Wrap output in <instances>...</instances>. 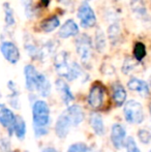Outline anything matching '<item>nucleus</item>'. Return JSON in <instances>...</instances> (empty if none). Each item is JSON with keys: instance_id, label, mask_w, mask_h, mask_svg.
I'll return each mask as SVG.
<instances>
[{"instance_id": "nucleus-31", "label": "nucleus", "mask_w": 151, "mask_h": 152, "mask_svg": "<svg viewBox=\"0 0 151 152\" xmlns=\"http://www.w3.org/2000/svg\"><path fill=\"white\" fill-rule=\"evenodd\" d=\"M8 152H16V151H8Z\"/></svg>"}, {"instance_id": "nucleus-30", "label": "nucleus", "mask_w": 151, "mask_h": 152, "mask_svg": "<svg viewBox=\"0 0 151 152\" xmlns=\"http://www.w3.org/2000/svg\"><path fill=\"white\" fill-rule=\"evenodd\" d=\"M42 152H58L56 150V149H54V148H46V149H44V150H42Z\"/></svg>"}, {"instance_id": "nucleus-2", "label": "nucleus", "mask_w": 151, "mask_h": 152, "mask_svg": "<svg viewBox=\"0 0 151 152\" xmlns=\"http://www.w3.org/2000/svg\"><path fill=\"white\" fill-rule=\"evenodd\" d=\"M124 118L128 123L140 124L144 121V110L140 102L136 100H128L123 108Z\"/></svg>"}, {"instance_id": "nucleus-28", "label": "nucleus", "mask_w": 151, "mask_h": 152, "mask_svg": "<svg viewBox=\"0 0 151 152\" xmlns=\"http://www.w3.org/2000/svg\"><path fill=\"white\" fill-rule=\"evenodd\" d=\"M138 137H139L140 141L143 144H148L151 141V132L147 129H140L138 132Z\"/></svg>"}, {"instance_id": "nucleus-22", "label": "nucleus", "mask_w": 151, "mask_h": 152, "mask_svg": "<svg viewBox=\"0 0 151 152\" xmlns=\"http://www.w3.org/2000/svg\"><path fill=\"white\" fill-rule=\"evenodd\" d=\"M3 8H4V22H5L6 26L12 27L15 25V23H16L14 10H12L10 4L7 3V2H5L3 4Z\"/></svg>"}, {"instance_id": "nucleus-15", "label": "nucleus", "mask_w": 151, "mask_h": 152, "mask_svg": "<svg viewBox=\"0 0 151 152\" xmlns=\"http://www.w3.org/2000/svg\"><path fill=\"white\" fill-rule=\"evenodd\" d=\"M112 98L117 107H121L126 100V91L120 83L112 85Z\"/></svg>"}, {"instance_id": "nucleus-4", "label": "nucleus", "mask_w": 151, "mask_h": 152, "mask_svg": "<svg viewBox=\"0 0 151 152\" xmlns=\"http://www.w3.org/2000/svg\"><path fill=\"white\" fill-rule=\"evenodd\" d=\"M77 16H78L80 24L83 28H91V27H94L96 24V16L94 14V10L86 1L80 4Z\"/></svg>"}, {"instance_id": "nucleus-6", "label": "nucleus", "mask_w": 151, "mask_h": 152, "mask_svg": "<svg viewBox=\"0 0 151 152\" xmlns=\"http://www.w3.org/2000/svg\"><path fill=\"white\" fill-rule=\"evenodd\" d=\"M0 51L4 59L10 64H16L20 60V51L12 42H3L0 46Z\"/></svg>"}, {"instance_id": "nucleus-13", "label": "nucleus", "mask_w": 151, "mask_h": 152, "mask_svg": "<svg viewBox=\"0 0 151 152\" xmlns=\"http://www.w3.org/2000/svg\"><path fill=\"white\" fill-rule=\"evenodd\" d=\"M79 33V26L74 20L69 19L60 27L58 32V36L60 38H69L71 36H76Z\"/></svg>"}, {"instance_id": "nucleus-20", "label": "nucleus", "mask_w": 151, "mask_h": 152, "mask_svg": "<svg viewBox=\"0 0 151 152\" xmlns=\"http://www.w3.org/2000/svg\"><path fill=\"white\" fill-rule=\"evenodd\" d=\"M14 134L19 140H23L26 136V122L21 116H16V121L14 124Z\"/></svg>"}, {"instance_id": "nucleus-14", "label": "nucleus", "mask_w": 151, "mask_h": 152, "mask_svg": "<svg viewBox=\"0 0 151 152\" xmlns=\"http://www.w3.org/2000/svg\"><path fill=\"white\" fill-rule=\"evenodd\" d=\"M65 113L67 114L69 118L71 119L73 126H78L79 124L82 123L85 118L84 111H83V109L81 108L80 106H78V104L69 106V108L65 111Z\"/></svg>"}, {"instance_id": "nucleus-34", "label": "nucleus", "mask_w": 151, "mask_h": 152, "mask_svg": "<svg viewBox=\"0 0 151 152\" xmlns=\"http://www.w3.org/2000/svg\"><path fill=\"white\" fill-rule=\"evenodd\" d=\"M26 152H28V151H26Z\"/></svg>"}, {"instance_id": "nucleus-5", "label": "nucleus", "mask_w": 151, "mask_h": 152, "mask_svg": "<svg viewBox=\"0 0 151 152\" xmlns=\"http://www.w3.org/2000/svg\"><path fill=\"white\" fill-rule=\"evenodd\" d=\"M105 95H106V89L101 83H95L92 85V87L90 88L87 96V102L88 104L94 110L101 108L105 100Z\"/></svg>"}, {"instance_id": "nucleus-23", "label": "nucleus", "mask_w": 151, "mask_h": 152, "mask_svg": "<svg viewBox=\"0 0 151 152\" xmlns=\"http://www.w3.org/2000/svg\"><path fill=\"white\" fill-rule=\"evenodd\" d=\"M95 49L97 50V52H103L106 48V45H107V40H106L105 33L99 29L95 33Z\"/></svg>"}, {"instance_id": "nucleus-11", "label": "nucleus", "mask_w": 151, "mask_h": 152, "mask_svg": "<svg viewBox=\"0 0 151 152\" xmlns=\"http://www.w3.org/2000/svg\"><path fill=\"white\" fill-rule=\"evenodd\" d=\"M39 72L36 70V68L31 64L25 66L24 68V77H25V86L27 90L33 92L36 88V82Z\"/></svg>"}, {"instance_id": "nucleus-19", "label": "nucleus", "mask_w": 151, "mask_h": 152, "mask_svg": "<svg viewBox=\"0 0 151 152\" xmlns=\"http://www.w3.org/2000/svg\"><path fill=\"white\" fill-rule=\"evenodd\" d=\"M40 29L46 33H50V32L54 31L60 26V20L57 16H53L50 18H47L40 23Z\"/></svg>"}, {"instance_id": "nucleus-10", "label": "nucleus", "mask_w": 151, "mask_h": 152, "mask_svg": "<svg viewBox=\"0 0 151 152\" xmlns=\"http://www.w3.org/2000/svg\"><path fill=\"white\" fill-rule=\"evenodd\" d=\"M71 126H73V124H71V119L69 118L66 113L63 112L58 117V119L56 121V124H55V132H56V134L60 139H64L67 137Z\"/></svg>"}, {"instance_id": "nucleus-29", "label": "nucleus", "mask_w": 151, "mask_h": 152, "mask_svg": "<svg viewBox=\"0 0 151 152\" xmlns=\"http://www.w3.org/2000/svg\"><path fill=\"white\" fill-rule=\"evenodd\" d=\"M135 67H136V61L133 60L131 58H126L124 63H123L122 72H124V74H129Z\"/></svg>"}, {"instance_id": "nucleus-17", "label": "nucleus", "mask_w": 151, "mask_h": 152, "mask_svg": "<svg viewBox=\"0 0 151 152\" xmlns=\"http://www.w3.org/2000/svg\"><path fill=\"white\" fill-rule=\"evenodd\" d=\"M35 91H37V93L40 96H42V97H47V96L50 95L51 83L44 74H40L39 72V75H38Z\"/></svg>"}, {"instance_id": "nucleus-7", "label": "nucleus", "mask_w": 151, "mask_h": 152, "mask_svg": "<svg viewBox=\"0 0 151 152\" xmlns=\"http://www.w3.org/2000/svg\"><path fill=\"white\" fill-rule=\"evenodd\" d=\"M54 66L56 72L62 78H66L69 72L71 66V62L69 61V54L64 51L59 52L55 56L54 59Z\"/></svg>"}, {"instance_id": "nucleus-27", "label": "nucleus", "mask_w": 151, "mask_h": 152, "mask_svg": "<svg viewBox=\"0 0 151 152\" xmlns=\"http://www.w3.org/2000/svg\"><path fill=\"white\" fill-rule=\"evenodd\" d=\"M125 147H126L127 152H141L139 147H138L137 143H136V141L131 137L126 139V141H125Z\"/></svg>"}, {"instance_id": "nucleus-9", "label": "nucleus", "mask_w": 151, "mask_h": 152, "mask_svg": "<svg viewBox=\"0 0 151 152\" xmlns=\"http://www.w3.org/2000/svg\"><path fill=\"white\" fill-rule=\"evenodd\" d=\"M16 121V115L10 109L0 104V124L9 132L12 134L14 132V124Z\"/></svg>"}, {"instance_id": "nucleus-33", "label": "nucleus", "mask_w": 151, "mask_h": 152, "mask_svg": "<svg viewBox=\"0 0 151 152\" xmlns=\"http://www.w3.org/2000/svg\"><path fill=\"white\" fill-rule=\"evenodd\" d=\"M149 152H151V150H150V151H149Z\"/></svg>"}, {"instance_id": "nucleus-26", "label": "nucleus", "mask_w": 151, "mask_h": 152, "mask_svg": "<svg viewBox=\"0 0 151 152\" xmlns=\"http://www.w3.org/2000/svg\"><path fill=\"white\" fill-rule=\"evenodd\" d=\"M89 147L84 143H76L69 146L67 152H89Z\"/></svg>"}, {"instance_id": "nucleus-32", "label": "nucleus", "mask_w": 151, "mask_h": 152, "mask_svg": "<svg viewBox=\"0 0 151 152\" xmlns=\"http://www.w3.org/2000/svg\"><path fill=\"white\" fill-rule=\"evenodd\" d=\"M87 1H90V0H87Z\"/></svg>"}, {"instance_id": "nucleus-3", "label": "nucleus", "mask_w": 151, "mask_h": 152, "mask_svg": "<svg viewBox=\"0 0 151 152\" xmlns=\"http://www.w3.org/2000/svg\"><path fill=\"white\" fill-rule=\"evenodd\" d=\"M76 50L84 64H87L92 58V40L89 35L83 33L76 39Z\"/></svg>"}, {"instance_id": "nucleus-24", "label": "nucleus", "mask_w": 151, "mask_h": 152, "mask_svg": "<svg viewBox=\"0 0 151 152\" xmlns=\"http://www.w3.org/2000/svg\"><path fill=\"white\" fill-rule=\"evenodd\" d=\"M146 56V47L143 42H136L133 46V57L137 61H141Z\"/></svg>"}, {"instance_id": "nucleus-16", "label": "nucleus", "mask_w": 151, "mask_h": 152, "mask_svg": "<svg viewBox=\"0 0 151 152\" xmlns=\"http://www.w3.org/2000/svg\"><path fill=\"white\" fill-rule=\"evenodd\" d=\"M127 87H128L129 90L138 92V93H140L143 96H146L149 94V86H148V84L145 81H142L140 79H131L128 81V83H127Z\"/></svg>"}, {"instance_id": "nucleus-8", "label": "nucleus", "mask_w": 151, "mask_h": 152, "mask_svg": "<svg viewBox=\"0 0 151 152\" xmlns=\"http://www.w3.org/2000/svg\"><path fill=\"white\" fill-rule=\"evenodd\" d=\"M111 141L116 149H121L125 145L126 141V130L124 126L116 123L112 126L111 129Z\"/></svg>"}, {"instance_id": "nucleus-25", "label": "nucleus", "mask_w": 151, "mask_h": 152, "mask_svg": "<svg viewBox=\"0 0 151 152\" xmlns=\"http://www.w3.org/2000/svg\"><path fill=\"white\" fill-rule=\"evenodd\" d=\"M108 33H109V37L111 39V42L115 44L117 42L119 37V34H120V29H119V26L117 23H113L111 26L109 27V30H108Z\"/></svg>"}, {"instance_id": "nucleus-12", "label": "nucleus", "mask_w": 151, "mask_h": 152, "mask_svg": "<svg viewBox=\"0 0 151 152\" xmlns=\"http://www.w3.org/2000/svg\"><path fill=\"white\" fill-rule=\"evenodd\" d=\"M55 85H56V89L60 93L62 102H64V104L69 106L71 102L75 99V96H74V93L71 92L69 86L67 85V83L64 80H62V79H58L55 82Z\"/></svg>"}, {"instance_id": "nucleus-18", "label": "nucleus", "mask_w": 151, "mask_h": 152, "mask_svg": "<svg viewBox=\"0 0 151 152\" xmlns=\"http://www.w3.org/2000/svg\"><path fill=\"white\" fill-rule=\"evenodd\" d=\"M89 123H90L91 127H92L93 132H95L98 136H103L106 132V128H105V123L104 120L101 118V116L97 113H94L90 116L89 119Z\"/></svg>"}, {"instance_id": "nucleus-21", "label": "nucleus", "mask_w": 151, "mask_h": 152, "mask_svg": "<svg viewBox=\"0 0 151 152\" xmlns=\"http://www.w3.org/2000/svg\"><path fill=\"white\" fill-rule=\"evenodd\" d=\"M7 87L10 91L9 94V102L12 108L20 109V102H19V91L17 89V85L12 81H9L7 83Z\"/></svg>"}, {"instance_id": "nucleus-1", "label": "nucleus", "mask_w": 151, "mask_h": 152, "mask_svg": "<svg viewBox=\"0 0 151 152\" xmlns=\"http://www.w3.org/2000/svg\"><path fill=\"white\" fill-rule=\"evenodd\" d=\"M32 120L34 134L42 137L48 134L50 125V108L44 100H35L32 104Z\"/></svg>"}]
</instances>
